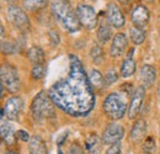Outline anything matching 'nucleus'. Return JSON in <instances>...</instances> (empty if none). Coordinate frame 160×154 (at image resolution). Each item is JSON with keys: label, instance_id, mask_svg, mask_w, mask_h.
I'll use <instances>...</instances> for the list:
<instances>
[{"label": "nucleus", "instance_id": "f257e3e1", "mask_svg": "<svg viewBox=\"0 0 160 154\" xmlns=\"http://www.w3.org/2000/svg\"><path fill=\"white\" fill-rule=\"evenodd\" d=\"M53 104L74 117L90 114L95 106V95L82 63L74 54L69 56L68 75L56 81L48 93Z\"/></svg>", "mask_w": 160, "mask_h": 154}, {"label": "nucleus", "instance_id": "f03ea898", "mask_svg": "<svg viewBox=\"0 0 160 154\" xmlns=\"http://www.w3.org/2000/svg\"><path fill=\"white\" fill-rule=\"evenodd\" d=\"M51 10L54 18L60 22V25L69 32H75L80 28V21L78 15L73 11L67 0H53L51 3Z\"/></svg>", "mask_w": 160, "mask_h": 154}, {"label": "nucleus", "instance_id": "7ed1b4c3", "mask_svg": "<svg viewBox=\"0 0 160 154\" xmlns=\"http://www.w3.org/2000/svg\"><path fill=\"white\" fill-rule=\"evenodd\" d=\"M54 104L48 94L44 91L38 93L31 104V112L36 120H47L54 117Z\"/></svg>", "mask_w": 160, "mask_h": 154}, {"label": "nucleus", "instance_id": "20e7f679", "mask_svg": "<svg viewBox=\"0 0 160 154\" xmlns=\"http://www.w3.org/2000/svg\"><path fill=\"white\" fill-rule=\"evenodd\" d=\"M102 109H103V112L111 120L117 121L124 116L126 111H127V105L120 94L111 93L105 99V101L102 104Z\"/></svg>", "mask_w": 160, "mask_h": 154}, {"label": "nucleus", "instance_id": "39448f33", "mask_svg": "<svg viewBox=\"0 0 160 154\" xmlns=\"http://www.w3.org/2000/svg\"><path fill=\"white\" fill-rule=\"evenodd\" d=\"M1 75V85L11 94H16L21 88V81L18 70L10 65V64H4L0 70Z\"/></svg>", "mask_w": 160, "mask_h": 154}, {"label": "nucleus", "instance_id": "423d86ee", "mask_svg": "<svg viewBox=\"0 0 160 154\" xmlns=\"http://www.w3.org/2000/svg\"><path fill=\"white\" fill-rule=\"evenodd\" d=\"M77 15L79 19L80 23L88 28V30H94L98 25V15L94 10L92 6L86 5V4H79L77 8Z\"/></svg>", "mask_w": 160, "mask_h": 154}, {"label": "nucleus", "instance_id": "0eeeda50", "mask_svg": "<svg viewBox=\"0 0 160 154\" xmlns=\"http://www.w3.org/2000/svg\"><path fill=\"white\" fill-rule=\"evenodd\" d=\"M8 16L10 22L20 31H26L28 30L30 27V20L28 16L26 15V13L19 8V6H15V5H11L8 10Z\"/></svg>", "mask_w": 160, "mask_h": 154}, {"label": "nucleus", "instance_id": "6e6552de", "mask_svg": "<svg viewBox=\"0 0 160 154\" xmlns=\"http://www.w3.org/2000/svg\"><path fill=\"white\" fill-rule=\"evenodd\" d=\"M22 106H23V101L20 96L10 97L4 105V109L1 111V118L6 116V118L11 121L18 120V117L20 116L22 111Z\"/></svg>", "mask_w": 160, "mask_h": 154}, {"label": "nucleus", "instance_id": "1a4fd4ad", "mask_svg": "<svg viewBox=\"0 0 160 154\" xmlns=\"http://www.w3.org/2000/svg\"><path fill=\"white\" fill-rule=\"evenodd\" d=\"M124 136V128L113 122V123H110L106 130L103 131V135H102V143L103 144H108V146H112V144H116L118 143L121 139L123 138Z\"/></svg>", "mask_w": 160, "mask_h": 154}, {"label": "nucleus", "instance_id": "9d476101", "mask_svg": "<svg viewBox=\"0 0 160 154\" xmlns=\"http://www.w3.org/2000/svg\"><path fill=\"white\" fill-rule=\"evenodd\" d=\"M106 18H107V21L110 22V25L113 26L115 28H122L126 23V18L123 13L121 11L118 5H116L115 3H110L107 5Z\"/></svg>", "mask_w": 160, "mask_h": 154}, {"label": "nucleus", "instance_id": "9b49d317", "mask_svg": "<svg viewBox=\"0 0 160 154\" xmlns=\"http://www.w3.org/2000/svg\"><path fill=\"white\" fill-rule=\"evenodd\" d=\"M144 96H145V89L144 86H138L134 93L132 94V99L128 106V116L129 118H134L136 116L139 114L143 101H144Z\"/></svg>", "mask_w": 160, "mask_h": 154}, {"label": "nucleus", "instance_id": "f8f14e48", "mask_svg": "<svg viewBox=\"0 0 160 154\" xmlns=\"http://www.w3.org/2000/svg\"><path fill=\"white\" fill-rule=\"evenodd\" d=\"M149 10L144 6V5H137L134 6V9L132 10L131 18H132V22L134 23V26L143 28L147 26L148 21H149Z\"/></svg>", "mask_w": 160, "mask_h": 154}, {"label": "nucleus", "instance_id": "ddd939ff", "mask_svg": "<svg viewBox=\"0 0 160 154\" xmlns=\"http://www.w3.org/2000/svg\"><path fill=\"white\" fill-rule=\"evenodd\" d=\"M128 47V41L124 33H117L115 35V37L112 39V43H111V48H110V54L111 57L117 58L121 57L126 49Z\"/></svg>", "mask_w": 160, "mask_h": 154}, {"label": "nucleus", "instance_id": "4468645a", "mask_svg": "<svg viewBox=\"0 0 160 154\" xmlns=\"http://www.w3.org/2000/svg\"><path fill=\"white\" fill-rule=\"evenodd\" d=\"M139 79L144 84V86H148V88L153 86L155 83V79H157V72H155L154 67H152L149 64H144L140 68Z\"/></svg>", "mask_w": 160, "mask_h": 154}, {"label": "nucleus", "instance_id": "2eb2a0df", "mask_svg": "<svg viewBox=\"0 0 160 154\" xmlns=\"http://www.w3.org/2000/svg\"><path fill=\"white\" fill-rule=\"evenodd\" d=\"M28 151H30V154H48L46 142L40 136L31 137L30 143H28Z\"/></svg>", "mask_w": 160, "mask_h": 154}, {"label": "nucleus", "instance_id": "dca6fc26", "mask_svg": "<svg viewBox=\"0 0 160 154\" xmlns=\"http://www.w3.org/2000/svg\"><path fill=\"white\" fill-rule=\"evenodd\" d=\"M147 133V122L145 120H137L131 130V139L134 143H139Z\"/></svg>", "mask_w": 160, "mask_h": 154}, {"label": "nucleus", "instance_id": "f3484780", "mask_svg": "<svg viewBox=\"0 0 160 154\" xmlns=\"http://www.w3.org/2000/svg\"><path fill=\"white\" fill-rule=\"evenodd\" d=\"M0 132H1V139L4 141L5 144L8 146H14L15 143V138H18L15 133H14V130L12 127L4 121V118H1V127H0Z\"/></svg>", "mask_w": 160, "mask_h": 154}, {"label": "nucleus", "instance_id": "a211bd4d", "mask_svg": "<svg viewBox=\"0 0 160 154\" xmlns=\"http://www.w3.org/2000/svg\"><path fill=\"white\" fill-rule=\"evenodd\" d=\"M112 37V28L108 21L102 20L100 22V26L98 28V39L100 41L102 44L107 43Z\"/></svg>", "mask_w": 160, "mask_h": 154}, {"label": "nucleus", "instance_id": "6ab92c4d", "mask_svg": "<svg viewBox=\"0 0 160 154\" xmlns=\"http://www.w3.org/2000/svg\"><path fill=\"white\" fill-rule=\"evenodd\" d=\"M85 148L89 154H101V143L96 133L88 136L85 141Z\"/></svg>", "mask_w": 160, "mask_h": 154}, {"label": "nucleus", "instance_id": "aec40b11", "mask_svg": "<svg viewBox=\"0 0 160 154\" xmlns=\"http://www.w3.org/2000/svg\"><path fill=\"white\" fill-rule=\"evenodd\" d=\"M137 70V64L132 58H126L121 64V77H132Z\"/></svg>", "mask_w": 160, "mask_h": 154}, {"label": "nucleus", "instance_id": "412c9836", "mask_svg": "<svg viewBox=\"0 0 160 154\" xmlns=\"http://www.w3.org/2000/svg\"><path fill=\"white\" fill-rule=\"evenodd\" d=\"M27 56L33 64H43V62H44V52L38 46H32L28 49Z\"/></svg>", "mask_w": 160, "mask_h": 154}, {"label": "nucleus", "instance_id": "4be33fe9", "mask_svg": "<svg viewBox=\"0 0 160 154\" xmlns=\"http://www.w3.org/2000/svg\"><path fill=\"white\" fill-rule=\"evenodd\" d=\"M89 81H90V84H91L92 88L100 89V88H102V85H103V83H105V79H103L102 74H101L99 70L92 69V70H90V73H89Z\"/></svg>", "mask_w": 160, "mask_h": 154}, {"label": "nucleus", "instance_id": "5701e85b", "mask_svg": "<svg viewBox=\"0 0 160 154\" xmlns=\"http://www.w3.org/2000/svg\"><path fill=\"white\" fill-rule=\"evenodd\" d=\"M129 33H131V39L133 41L134 44H142L145 41V31L143 28L133 26V27H131Z\"/></svg>", "mask_w": 160, "mask_h": 154}, {"label": "nucleus", "instance_id": "b1692460", "mask_svg": "<svg viewBox=\"0 0 160 154\" xmlns=\"http://www.w3.org/2000/svg\"><path fill=\"white\" fill-rule=\"evenodd\" d=\"M48 0H23V6L28 11H37L47 5Z\"/></svg>", "mask_w": 160, "mask_h": 154}, {"label": "nucleus", "instance_id": "393cba45", "mask_svg": "<svg viewBox=\"0 0 160 154\" xmlns=\"http://www.w3.org/2000/svg\"><path fill=\"white\" fill-rule=\"evenodd\" d=\"M90 57L92 59V62L95 63H101L102 59H103V52H102V48H101L99 44H94L91 51H90Z\"/></svg>", "mask_w": 160, "mask_h": 154}, {"label": "nucleus", "instance_id": "a878e982", "mask_svg": "<svg viewBox=\"0 0 160 154\" xmlns=\"http://www.w3.org/2000/svg\"><path fill=\"white\" fill-rule=\"evenodd\" d=\"M155 151V139L153 137H147V139L144 141L143 144V152L145 154H152Z\"/></svg>", "mask_w": 160, "mask_h": 154}, {"label": "nucleus", "instance_id": "bb28decb", "mask_svg": "<svg viewBox=\"0 0 160 154\" xmlns=\"http://www.w3.org/2000/svg\"><path fill=\"white\" fill-rule=\"evenodd\" d=\"M46 74V68L43 67V64H35L32 70H31V75L33 79H42Z\"/></svg>", "mask_w": 160, "mask_h": 154}, {"label": "nucleus", "instance_id": "cd10ccee", "mask_svg": "<svg viewBox=\"0 0 160 154\" xmlns=\"http://www.w3.org/2000/svg\"><path fill=\"white\" fill-rule=\"evenodd\" d=\"M1 51L4 54H14L18 48H16V44L11 43V42H2L1 43Z\"/></svg>", "mask_w": 160, "mask_h": 154}, {"label": "nucleus", "instance_id": "c85d7f7f", "mask_svg": "<svg viewBox=\"0 0 160 154\" xmlns=\"http://www.w3.org/2000/svg\"><path fill=\"white\" fill-rule=\"evenodd\" d=\"M117 79H118L117 73H116L115 70H110V72L105 75V84H106V85H111V84L116 83Z\"/></svg>", "mask_w": 160, "mask_h": 154}, {"label": "nucleus", "instance_id": "c756f323", "mask_svg": "<svg viewBox=\"0 0 160 154\" xmlns=\"http://www.w3.org/2000/svg\"><path fill=\"white\" fill-rule=\"evenodd\" d=\"M48 36H49L51 44H52V46H58V44H59L60 37H59V33H58L57 31L51 30V31H49V33H48Z\"/></svg>", "mask_w": 160, "mask_h": 154}, {"label": "nucleus", "instance_id": "7c9ffc66", "mask_svg": "<svg viewBox=\"0 0 160 154\" xmlns=\"http://www.w3.org/2000/svg\"><path fill=\"white\" fill-rule=\"evenodd\" d=\"M68 154H84V151L79 144H72L68 151Z\"/></svg>", "mask_w": 160, "mask_h": 154}, {"label": "nucleus", "instance_id": "2f4dec72", "mask_svg": "<svg viewBox=\"0 0 160 154\" xmlns=\"http://www.w3.org/2000/svg\"><path fill=\"white\" fill-rule=\"evenodd\" d=\"M16 137H18L19 139H21L22 142H27V141H30V139H31L30 135H28L26 131H22V130H20V131H18V132H16Z\"/></svg>", "mask_w": 160, "mask_h": 154}, {"label": "nucleus", "instance_id": "473e14b6", "mask_svg": "<svg viewBox=\"0 0 160 154\" xmlns=\"http://www.w3.org/2000/svg\"><path fill=\"white\" fill-rule=\"evenodd\" d=\"M106 154H121V146L120 143H116V144H112L108 149Z\"/></svg>", "mask_w": 160, "mask_h": 154}, {"label": "nucleus", "instance_id": "72a5a7b5", "mask_svg": "<svg viewBox=\"0 0 160 154\" xmlns=\"http://www.w3.org/2000/svg\"><path fill=\"white\" fill-rule=\"evenodd\" d=\"M118 1H120L121 4H124V5H126V4H129V3H132V1H134V0H118Z\"/></svg>", "mask_w": 160, "mask_h": 154}, {"label": "nucleus", "instance_id": "f704fd0d", "mask_svg": "<svg viewBox=\"0 0 160 154\" xmlns=\"http://www.w3.org/2000/svg\"><path fill=\"white\" fill-rule=\"evenodd\" d=\"M4 33H5V32H4V27L1 26V37H4Z\"/></svg>", "mask_w": 160, "mask_h": 154}, {"label": "nucleus", "instance_id": "c9c22d12", "mask_svg": "<svg viewBox=\"0 0 160 154\" xmlns=\"http://www.w3.org/2000/svg\"><path fill=\"white\" fill-rule=\"evenodd\" d=\"M5 154H18V153H15V152H11V151H8Z\"/></svg>", "mask_w": 160, "mask_h": 154}, {"label": "nucleus", "instance_id": "e433bc0d", "mask_svg": "<svg viewBox=\"0 0 160 154\" xmlns=\"http://www.w3.org/2000/svg\"><path fill=\"white\" fill-rule=\"evenodd\" d=\"M67 1H68V0H67Z\"/></svg>", "mask_w": 160, "mask_h": 154}]
</instances>
